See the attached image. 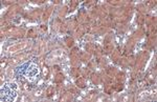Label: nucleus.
<instances>
[{"instance_id": "f257e3e1", "label": "nucleus", "mask_w": 157, "mask_h": 102, "mask_svg": "<svg viewBox=\"0 0 157 102\" xmlns=\"http://www.w3.org/2000/svg\"><path fill=\"white\" fill-rule=\"evenodd\" d=\"M16 72H17V75L23 76V78L34 79L38 75L39 71H38L37 64H35V63H33V62H29V63H25V64L19 66Z\"/></svg>"}, {"instance_id": "f03ea898", "label": "nucleus", "mask_w": 157, "mask_h": 102, "mask_svg": "<svg viewBox=\"0 0 157 102\" xmlns=\"http://www.w3.org/2000/svg\"><path fill=\"white\" fill-rule=\"evenodd\" d=\"M17 97L16 83H6L1 88V100L14 101Z\"/></svg>"}]
</instances>
